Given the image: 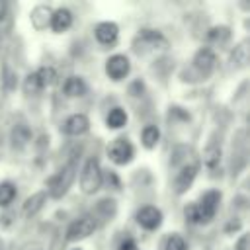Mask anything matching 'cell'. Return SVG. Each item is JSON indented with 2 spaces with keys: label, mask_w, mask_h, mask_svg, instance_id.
I'll list each match as a JSON object with an SVG mask.
<instances>
[{
  "label": "cell",
  "mask_w": 250,
  "mask_h": 250,
  "mask_svg": "<svg viewBox=\"0 0 250 250\" xmlns=\"http://www.w3.org/2000/svg\"><path fill=\"white\" fill-rule=\"evenodd\" d=\"M74 176H76V164H74V162H68L66 166H62V170H59V172L47 182L49 195L55 197V199L62 197V195L68 191V188L72 186Z\"/></svg>",
  "instance_id": "3957f363"
},
{
  "label": "cell",
  "mask_w": 250,
  "mask_h": 250,
  "mask_svg": "<svg viewBox=\"0 0 250 250\" xmlns=\"http://www.w3.org/2000/svg\"><path fill=\"white\" fill-rule=\"evenodd\" d=\"M12 31V14L6 2H0V37H6Z\"/></svg>",
  "instance_id": "cb8c5ba5"
},
{
  "label": "cell",
  "mask_w": 250,
  "mask_h": 250,
  "mask_svg": "<svg viewBox=\"0 0 250 250\" xmlns=\"http://www.w3.org/2000/svg\"><path fill=\"white\" fill-rule=\"evenodd\" d=\"M88 129H90V119L84 113H72L62 123V133L70 135V137H80V135L88 133Z\"/></svg>",
  "instance_id": "8fae6325"
},
{
  "label": "cell",
  "mask_w": 250,
  "mask_h": 250,
  "mask_svg": "<svg viewBox=\"0 0 250 250\" xmlns=\"http://www.w3.org/2000/svg\"><path fill=\"white\" fill-rule=\"evenodd\" d=\"M164 250H186V240L180 234H172L166 240V248Z\"/></svg>",
  "instance_id": "f1b7e54d"
},
{
  "label": "cell",
  "mask_w": 250,
  "mask_h": 250,
  "mask_svg": "<svg viewBox=\"0 0 250 250\" xmlns=\"http://www.w3.org/2000/svg\"><path fill=\"white\" fill-rule=\"evenodd\" d=\"M51 18H53V8L49 4H37L29 14V21H31L35 31L47 29L51 23Z\"/></svg>",
  "instance_id": "7c38bea8"
},
{
  "label": "cell",
  "mask_w": 250,
  "mask_h": 250,
  "mask_svg": "<svg viewBox=\"0 0 250 250\" xmlns=\"http://www.w3.org/2000/svg\"><path fill=\"white\" fill-rule=\"evenodd\" d=\"M18 195V189L12 182H0V207H8Z\"/></svg>",
  "instance_id": "603a6c76"
},
{
  "label": "cell",
  "mask_w": 250,
  "mask_h": 250,
  "mask_svg": "<svg viewBox=\"0 0 250 250\" xmlns=\"http://www.w3.org/2000/svg\"><path fill=\"white\" fill-rule=\"evenodd\" d=\"M117 250H139V246H137V242L135 240H131V238H125L119 246H117Z\"/></svg>",
  "instance_id": "f546056e"
},
{
  "label": "cell",
  "mask_w": 250,
  "mask_h": 250,
  "mask_svg": "<svg viewBox=\"0 0 250 250\" xmlns=\"http://www.w3.org/2000/svg\"><path fill=\"white\" fill-rule=\"evenodd\" d=\"M219 162H221V146L215 143L207 145V148L203 150V164L207 168H215L219 166Z\"/></svg>",
  "instance_id": "7402d4cb"
},
{
  "label": "cell",
  "mask_w": 250,
  "mask_h": 250,
  "mask_svg": "<svg viewBox=\"0 0 250 250\" xmlns=\"http://www.w3.org/2000/svg\"><path fill=\"white\" fill-rule=\"evenodd\" d=\"M230 39V27L227 25H215L207 31V41L215 45H225Z\"/></svg>",
  "instance_id": "d6986e66"
},
{
  "label": "cell",
  "mask_w": 250,
  "mask_h": 250,
  "mask_svg": "<svg viewBox=\"0 0 250 250\" xmlns=\"http://www.w3.org/2000/svg\"><path fill=\"white\" fill-rule=\"evenodd\" d=\"M137 223L145 230H154L162 225V211L154 205H145L137 211Z\"/></svg>",
  "instance_id": "30bf717a"
},
{
  "label": "cell",
  "mask_w": 250,
  "mask_h": 250,
  "mask_svg": "<svg viewBox=\"0 0 250 250\" xmlns=\"http://www.w3.org/2000/svg\"><path fill=\"white\" fill-rule=\"evenodd\" d=\"M105 180H107V184H113V188H119V180H117V176L113 172H107Z\"/></svg>",
  "instance_id": "d6a6232c"
},
{
  "label": "cell",
  "mask_w": 250,
  "mask_h": 250,
  "mask_svg": "<svg viewBox=\"0 0 250 250\" xmlns=\"http://www.w3.org/2000/svg\"><path fill=\"white\" fill-rule=\"evenodd\" d=\"M74 250H80V248H74Z\"/></svg>",
  "instance_id": "e575fe53"
},
{
  "label": "cell",
  "mask_w": 250,
  "mask_h": 250,
  "mask_svg": "<svg viewBox=\"0 0 250 250\" xmlns=\"http://www.w3.org/2000/svg\"><path fill=\"white\" fill-rule=\"evenodd\" d=\"M129 70H131V62L125 55H111L105 61V74L113 82H121L123 78H127Z\"/></svg>",
  "instance_id": "9c48e42d"
},
{
  "label": "cell",
  "mask_w": 250,
  "mask_h": 250,
  "mask_svg": "<svg viewBox=\"0 0 250 250\" xmlns=\"http://www.w3.org/2000/svg\"><path fill=\"white\" fill-rule=\"evenodd\" d=\"M141 141H143L145 148H154L160 141V129L156 125H146L141 133Z\"/></svg>",
  "instance_id": "44dd1931"
},
{
  "label": "cell",
  "mask_w": 250,
  "mask_h": 250,
  "mask_svg": "<svg viewBox=\"0 0 250 250\" xmlns=\"http://www.w3.org/2000/svg\"><path fill=\"white\" fill-rule=\"evenodd\" d=\"M62 92L68 98H82L88 92V86H86L84 78H80V76H68L66 82H64V86H62Z\"/></svg>",
  "instance_id": "e0dca14e"
},
{
  "label": "cell",
  "mask_w": 250,
  "mask_h": 250,
  "mask_svg": "<svg viewBox=\"0 0 250 250\" xmlns=\"http://www.w3.org/2000/svg\"><path fill=\"white\" fill-rule=\"evenodd\" d=\"M168 47L166 37L158 31V29H150V27H143L139 29V33L133 37V51L139 57H145L148 53H156V51H164Z\"/></svg>",
  "instance_id": "6da1fadb"
},
{
  "label": "cell",
  "mask_w": 250,
  "mask_h": 250,
  "mask_svg": "<svg viewBox=\"0 0 250 250\" xmlns=\"http://www.w3.org/2000/svg\"><path fill=\"white\" fill-rule=\"evenodd\" d=\"M107 156L113 164L117 166H125L133 160L135 156V146L131 145V141L127 137H117L109 146H107Z\"/></svg>",
  "instance_id": "8992f818"
},
{
  "label": "cell",
  "mask_w": 250,
  "mask_h": 250,
  "mask_svg": "<svg viewBox=\"0 0 250 250\" xmlns=\"http://www.w3.org/2000/svg\"><path fill=\"white\" fill-rule=\"evenodd\" d=\"M94 35H96L98 43H102V45H113L117 41V37H119V27L113 21H102V23L96 25Z\"/></svg>",
  "instance_id": "4fadbf2b"
},
{
  "label": "cell",
  "mask_w": 250,
  "mask_h": 250,
  "mask_svg": "<svg viewBox=\"0 0 250 250\" xmlns=\"http://www.w3.org/2000/svg\"><path fill=\"white\" fill-rule=\"evenodd\" d=\"M221 203V191L219 189H209L201 195V199L195 205V213H197V223H209L211 219H215L217 209Z\"/></svg>",
  "instance_id": "5b68a950"
},
{
  "label": "cell",
  "mask_w": 250,
  "mask_h": 250,
  "mask_svg": "<svg viewBox=\"0 0 250 250\" xmlns=\"http://www.w3.org/2000/svg\"><path fill=\"white\" fill-rule=\"evenodd\" d=\"M240 229V221H230L227 227H225V232H230V230H236Z\"/></svg>",
  "instance_id": "836d02e7"
},
{
  "label": "cell",
  "mask_w": 250,
  "mask_h": 250,
  "mask_svg": "<svg viewBox=\"0 0 250 250\" xmlns=\"http://www.w3.org/2000/svg\"><path fill=\"white\" fill-rule=\"evenodd\" d=\"M45 201H47V191H35V193H31L25 201H23V205H21V213H23V217H35L43 207H45Z\"/></svg>",
  "instance_id": "2e32d148"
},
{
  "label": "cell",
  "mask_w": 250,
  "mask_h": 250,
  "mask_svg": "<svg viewBox=\"0 0 250 250\" xmlns=\"http://www.w3.org/2000/svg\"><path fill=\"white\" fill-rule=\"evenodd\" d=\"M102 182H104V174H102L100 162L98 158L90 156L80 170V189L86 195H94L102 188Z\"/></svg>",
  "instance_id": "7a4b0ae2"
},
{
  "label": "cell",
  "mask_w": 250,
  "mask_h": 250,
  "mask_svg": "<svg viewBox=\"0 0 250 250\" xmlns=\"http://www.w3.org/2000/svg\"><path fill=\"white\" fill-rule=\"evenodd\" d=\"M105 125L109 129H121V127H125L127 125V113H125V109L123 107L109 109V113L105 117Z\"/></svg>",
  "instance_id": "ffe728a7"
},
{
  "label": "cell",
  "mask_w": 250,
  "mask_h": 250,
  "mask_svg": "<svg viewBox=\"0 0 250 250\" xmlns=\"http://www.w3.org/2000/svg\"><path fill=\"white\" fill-rule=\"evenodd\" d=\"M98 223H96V217H90V215H84L76 221H72L66 229V240L68 242H76V240H82V238H88L94 230H96Z\"/></svg>",
  "instance_id": "ba28073f"
},
{
  "label": "cell",
  "mask_w": 250,
  "mask_h": 250,
  "mask_svg": "<svg viewBox=\"0 0 250 250\" xmlns=\"http://www.w3.org/2000/svg\"><path fill=\"white\" fill-rule=\"evenodd\" d=\"M10 141H12V148L14 150H23L31 143V129L25 123H16L12 127Z\"/></svg>",
  "instance_id": "5bb4252c"
},
{
  "label": "cell",
  "mask_w": 250,
  "mask_h": 250,
  "mask_svg": "<svg viewBox=\"0 0 250 250\" xmlns=\"http://www.w3.org/2000/svg\"><path fill=\"white\" fill-rule=\"evenodd\" d=\"M191 66H193V70L197 72V76L205 80V78L215 70V66H217V55H215V51H213L211 47H201V49L193 55Z\"/></svg>",
  "instance_id": "52a82bcc"
},
{
  "label": "cell",
  "mask_w": 250,
  "mask_h": 250,
  "mask_svg": "<svg viewBox=\"0 0 250 250\" xmlns=\"http://www.w3.org/2000/svg\"><path fill=\"white\" fill-rule=\"evenodd\" d=\"M2 82H4V88H6L8 92L16 90V86H18V76H16V72L10 70V68H6L4 74H2Z\"/></svg>",
  "instance_id": "83f0119b"
},
{
  "label": "cell",
  "mask_w": 250,
  "mask_h": 250,
  "mask_svg": "<svg viewBox=\"0 0 250 250\" xmlns=\"http://www.w3.org/2000/svg\"><path fill=\"white\" fill-rule=\"evenodd\" d=\"M20 250H43V248H41V244H39V242H25Z\"/></svg>",
  "instance_id": "1f68e13d"
},
{
  "label": "cell",
  "mask_w": 250,
  "mask_h": 250,
  "mask_svg": "<svg viewBox=\"0 0 250 250\" xmlns=\"http://www.w3.org/2000/svg\"><path fill=\"white\" fill-rule=\"evenodd\" d=\"M199 172V160L197 158H186L180 166V170L176 172V178H174V191L178 195L186 193L189 189V186L193 184L195 176Z\"/></svg>",
  "instance_id": "277c9868"
},
{
  "label": "cell",
  "mask_w": 250,
  "mask_h": 250,
  "mask_svg": "<svg viewBox=\"0 0 250 250\" xmlns=\"http://www.w3.org/2000/svg\"><path fill=\"white\" fill-rule=\"evenodd\" d=\"M35 74H37V78H39V82H41L43 88L53 86V84L57 82V70H55L53 66H41Z\"/></svg>",
  "instance_id": "d4e9b609"
},
{
  "label": "cell",
  "mask_w": 250,
  "mask_h": 250,
  "mask_svg": "<svg viewBox=\"0 0 250 250\" xmlns=\"http://www.w3.org/2000/svg\"><path fill=\"white\" fill-rule=\"evenodd\" d=\"M70 25H72V12H70L68 8L53 10V18H51L49 27H51L55 33H64L66 29H70Z\"/></svg>",
  "instance_id": "9a60e30c"
},
{
  "label": "cell",
  "mask_w": 250,
  "mask_h": 250,
  "mask_svg": "<svg viewBox=\"0 0 250 250\" xmlns=\"http://www.w3.org/2000/svg\"><path fill=\"white\" fill-rule=\"evenodd\" d=\"M41 90H43V86H41L37 74H35V72H29V74L25 76V80H23V92H25L27 96H31V94H39Z\"/></svg>",
  "instance_id": "484cf974"
},
{
  "label": "cell",
  "mask_w": 250,
  "mask_h": 250,
  "mask_svg": "<svg viewBox=\"0 0 250 250\" xmlns=\"http://www.w3.org/2000/svg\"><path fill=\"white\" fill-rule=\"evenodd\" d=\"M234 250H248V234H242V236L236 240Z\"/></svg>",
  "instance_id": "4dcf8cb0"
},
{
  "label": "cell",
  "mask_w": 250,
  "mask_h": 250,
  "mask_svg": "<svg viewBox=\"0 0 250 250\" xmlns=\"http://www.w3.org/2000/svg\"><path fill=\"white\" fill-rule=\"evenodd\" d=\"M230 64L232 68H244L248 64V41H240L230 51Z\"/></svg>",
  "instance_id": "ac0fdd59"
},
{
  "label": "cell",
  "mask_w": 250,
  "mask_h": 250,
  "mask_svg": "<svg viewBox=\"0 0 250 250\" xmlns=\"http://www.w3.org/2000/svg\"><path fill=\"white\" fill-rule=\"evenodd\" d=\"M96 213H102L104 219H111L115 215V201L113 199H100L96 203Z\"/></svg>",
  "instance_id": "4316f807"
}]
</instances>
